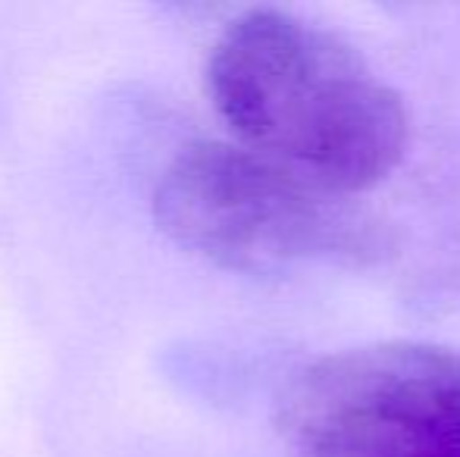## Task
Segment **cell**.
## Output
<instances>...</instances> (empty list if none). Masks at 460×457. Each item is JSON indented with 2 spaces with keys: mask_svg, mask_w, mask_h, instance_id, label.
Here are the masks:
<instances>
[{
  "mask_svg": "<svg viewBox=\"0 0 460 457\" xmlns=\"http://www.w3.org/2000/svg\"><path fill=\"white\" fill-rule=\"evenodd\" d=\"M207 94L238 145L329 195L373 189L404 157L398 92L345 41L285 10L257 6L226 25Z\"/></svg>",
  "mask_w": 460,
  "mask_h": 457,
  "instance_id": "1",
  "label": "cell"
},
{
  "mask_svg": "<svg viewBox=\"0 0 460 457\" xmlns=\"http://www.w3.org/2000/svg\"><path fill=\"white\" fill-rule=\"evenodd\" d=\"M154 220L185 250L235 273H279L367 250V223L276 160L238 141H198L172 157Z\"/></svg>",
  "mask_w": 460,
  "mask_h": 457,
  "instance_id": "2",
  "label": "cell"
},
{
  "mask_svg": "<svg viewBox=\"0 0 460 457\" xmlns=\"http://www.w3.org/2000/svg\"><path fill=\"white\" fill-rule=\"evenodd\" d=\"M276 426L301 457H460V351L376 342L285 382Z\"/></svg>",
  "mask_w": 460,
  "mask_h": 457,
  "instance_id": "3",
  "label": "cell"
}]
</instances>
